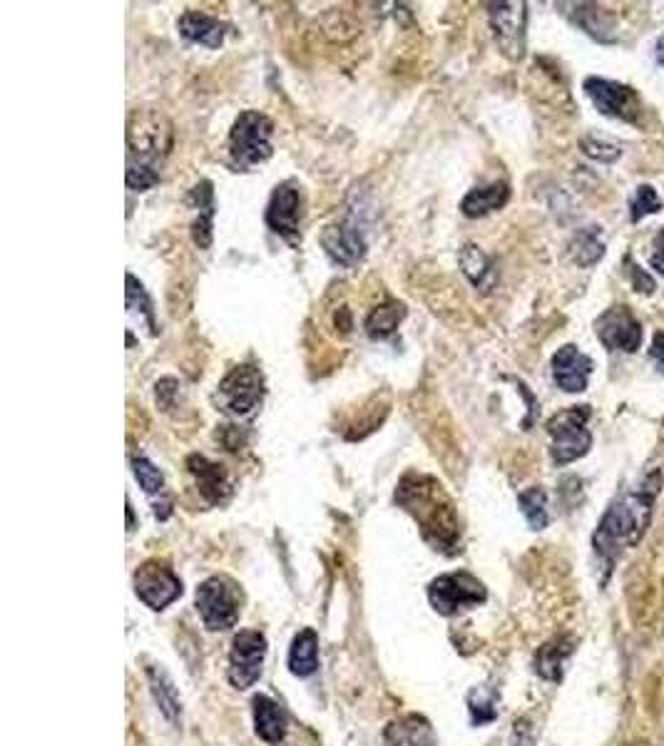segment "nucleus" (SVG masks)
Wrapping results in <instances>:
<instances>
[{"instance_id":"obj_1","label":"nucleus","mask_w":664,"mask_h":746,"mask_svg":"<svg viewBox=\"0 0 664 746\" xmlns=\"http://www.w3.org/2000/svg\"><path fill=\"white\" fill-rule=\"evenodd\" d=\"M396 503L413 515V520L421 528L423 540L431 543L433 550H441L446 555H456L461 550L458 548L461 545V520H458L451 498L436 478L408 473L398 485Z\"/></svg>"},{"instance_id":"obj_2","label":"nucleus","mask_w":664,"mask_h":746,"mask_svg":"<svg viewBox=\"0 0 664 746\" xmlns=\"http://www.w3.org/2000/svg\"><path fill=\"white\" fill-rule=\"evenodd\" d=\"M662 488V473L652 470L647 478H642L635 488L625 490L605 515L595 530V550L605 560H615L625 550L635 548L647 533V525L652 520L655 498Z\"/></svg>"},{"instance_id":"obj_3","label":"nucleus","mask_w":664,"mask_h":746,"mask_svg":"<svg viewBox=\"0 0 664 746\" xmlns=\"http://www.w3.org/2000/svg\"><path fill=\"white\" fill-rule=\"evenodd\" d=\"M172 145V127L157 112H137L127 130V187L147 192L160 182L157 162Z\"/></svg>"},{"instance_id":"obj_4","label":"nucleus","mask_w":664,"mask_h":746,"mask_svg":"<svg viewBox=\"0 0 664 746\" xmlns=\"http://www.w3.org/2000/svg\"><path fill=\"white\" fill-rule=\"evenodd\" d=\"M272 137L274 122L267 115L257 110H244L229 132V155H232L234 167L249 170V167L267 162L274 152Z\"/></svg>"},{"instance_id":"obj_5","label":"nucleus","mask_w":664,"mask_h":746,"mask_svg":"<svg viewBox=\"0 0 664 746\" xmlns=\"http://www.w3.org/2000/svg\"><path fill=\"white\" fill-rule=\"evenodd\" d=\"M587 421H590V406H570L550 418V458L555 466H568L590 451L592 433Z\"/></svg>"},{"instance_id":"obj_6","label":"nucleus","mask_w":664,"mask_h":746,"mask_svg":"<svg viewBox=\"0 0 664 746\" xmlns=\"http://www.w3.org/2000/svg\"><path fill=\"white\" fill-rule=\"evenodd\" d=\"M264 398V376L254 364L237 366L222 378L217 388V401L224 413L234 418H252Z\"/></svg>"},{"instance_id":"obj_7","label":"nucleus","mask_w":664,"mask_h":746,"mask_svg":"<svg viewBox=\"0 0 664 746\" xmlns=\"http://www.w3.org/2000/svg\"><path fill=\"white\" fill-rule=\"evenodd\" d=\"M194 602H197V612L207 630L222 632L237 625L242 600H239L237 585L229 582L227 577H209V580H204L197 587Z\"/></svg>"},{"instance_id":"obj_8","label":"nucleus","mask_w":664,"mask_h":746,"mask_svg":"<svg viewBox=\"0 0 664 746\" xmlns=\"http://www.w3.org/2000/svg\"><path fill=\"white\" fill-rule=\"evenodd\" d=\"M488 592H485L483 582L473 577L471 572H448V575L436 577L428 587V600L436 607V612L451 617L456 612L468 610V607H478L485 602Z\"/></svg>"},{"instance_id":"obj_9","label":"nucleus","mask_w":664,"mask_h":746,"mask_svg":"<svg viewBox=\"0 0 664 746\" xmlns=\"http://www.w3.org/2000/svg\"><path fill=\"white\" fill-rule=\"evenodd\" d=\"M135 592L150 610H165L182 595V580L167 562L147 560L135 570Z\"/></svg>"},{"instance_id":"obj_10","label":"nucleus","mask_w":664,"mask_h":746,"mask_svg":"<svg viewBox=\"0 0 664 746\" xmlns=\"http://www.w3.org/2000/svg\"><path fill=\"white\" fill-rule=\"evenodd\" d=\"M490 28L500 53L518 63L525 55V25H528V5L525 3H490Z\"/></svg>"},{"instance_id":"obj_11","label":"nucleus","mask_w":664,"mask_h":746,"mask_svg":"<svg viewBox=\"0 0 664 746\" xmlns=\"http://www.w3.org/2000/svg\"><path fill=\"white\" fill-rule=\"evenodd\" d=\"M267 657V637L257 630H242L229 652V682L237 689L254 687Z\"/></svg>"},{"instance_id":"obj_12","label":"nucleus","mask_w":664,"mask_h":746,"mask_svg":"<svg viewBox=\"0 0 664 746\" xmlns=\"http://www.w3.org/2000/svg\"><path fill=\"white\" fill-rule=\"evenodd\" d=\"M585 93L592 100V105L607 117H617L622 122L635 125L642 115V102L630 85L615 83V80L587 78Z\"/></svg>"},{"instance_id":"obj_13","label":"nucleus","mask_w":664,"mask_h":746,"mask_svg":"<svg viewBox=\"0 0 664 746\" xmlns=\"http://www.w3.org/2000/svg\"><path fill=\"white\" fill-rule=\"evenodd\" d=\"M301 207H304V199H301V189L294 182H282L269 199V229L289 244H296L301 239V214H304Z\"/></svg>"},{"instance_id":"obj_14","label":"nucleus","mask_w":664,"mask_h":746,"mask_svg":"<svg viewBox=\"0 0 664 746\" xmlns=\"http://www.w3.org/2000/svg\"><path fill=\"white\" fill-rule=\"evenodd\" d=\"M597 339L610 351L635 354L642 346V324L627 306H612L597 319Z\"/></svg>"},{"instance_id":"obj_15","label":"nucleus","mask_w":664,"mask_h":746,"mask_svg":"<svg viewBox=\"0 0 664 746\" xmlns=\"http://www.w3.org/2000/svg\"><path fill=\"white\" fill-rule=\"evenodd\" d=\"M321 247H324L326 257L339 267H356L366 254L364 229L356 224V219L329 224L321 232Z\"/></svg>"},{"instance_id":"obj_16","label":"nucleus","mask_w":664,"mask_h":746,"mask_svg":"<svg viewBox=\"0 0 664 746\" xmlns=\"http://www.w3.org/2000/svg\"><path fill=\"white\" fill-rule=\"evenodd\" d=\"M592 373V359L582 354L577 346H563L558 354L553 356V381L565 393H582L587 388Z\"/></svg>"},{"instance_id":"obj_17","label":"nucleus","mask_w":664,"mask_h":746,"mask_svg":"<svg viewBox=\"0 0 664 746\" xmlns=\"http://www.w3.org/2000/svg\"><path fill=\"white\" fill-rule=\"evenodd\" d=\"M187 468L197 480V488L202 493V498L212 505L227 503L229 495H232V480L229 473L219 463L209 461L204 456H190L187 458Z\"/></svg>"},{"instance_id":"obj_18","label":"nucleus","mask_w":664,"mask_h":746,"mask_svg":"<svg viewBox=\"0 0 664 746\" xmlns=\"http://www.w3.org/2000/svg\"><path fill=\"white\" fill-rule=\"evenodd\" d=\"M182 38L190 40V43H199L204 48L217 50L224 43V35H227V25L219 23L217 18L207 13H199V10H187L185 15L177 23Z\"/></svg>"},{"instance_id":"obj_19","label":"nucleus","mask_w":664,"mask_h":746,"mask_svg":"<svg viewBox=\"0 0 664 746\" xmlns=\"http://www.w3.org/2000/svg\"><path fill=\"white\" fill-rule=\"evenodd\" d=\"M570 8H575L568 10V15L577 28L585 30L597 43H615V20L605 8L595 3H575Z\"/></svg>"},{"instance_id":"obj_20","label":"nucleus","mask_w":664,"mask_h":746,"mask_svg":"<svg viewBox=\"0 0 664 746\" xmlns=\"http://www.w3.org/2000/svg\"><path fill=\"white\" fill-rule=\"evenodd\" d=\"M194 209H197V219L192 224V239L199 249H209L212 244V219H214V192L212 182H199L190 194Z\"/></svg>"},{"instance_id":"obj_21","label":"nucleus","mask_w":664,"mask_h":746,"mask_svg":"<svg viewBox=\"0 0 664 746\" xmlns=\"http://www.w3.org/2000/svg\"><path fill=\"white\" fill-rule=\"evenodd\" d=\"M508 199H510V187L505 185V182H493V185L471 189V192L463 197L461 212L466 214V217L478 219V217H485V214L495 212V209L505 207Z\"/></svg>"},{"instance_id":"obj_22","label":"nucleus","mask_w":664,"mask_h":746,"mask_svg":"<svg viewBox=\"0 0 664 746\" xmlns=\"http://www.w3.org/2000/svg\"><path fill=\"white\" fill-rule=\"evenodd\" d=\"M147 682H150L152 697H155L157 707L165 714L167 722H177L182 714V702L175 684H172L170 674L162 667H157V664H150V667H147Z\"/></svg>"},{"instance_id":"obj_23","label":"nucleus","mask_w":664,"mask_h":746,"mask_svg":"<svg viewBox=\"0 0 664 746\" xmlns=\"http://www.w3.org/2000/svg\"><path fill=\"white\" fill-rule=\"evenodd\" d=\"M254 729H257L259 739L267 744H279L286 734V717L279 709L277 702L269 697L254 699Z\"/></svg>"},{"instance_id":"obj_24","label":"nucleus","mask_w":664,"mask_h":746,"mask_svg":"<svg viewBox=\"0 0 664 746\" xmlns=\"http://www.w3.org/2000/svg\"><path fill=\"white\" fill-rule=\"evenodd\" d=\"M319 667V635L311 627L294 637L289 650V669L296 677H309Z\"/></svg>"},{"instance_id":"obj_25","label":"nucleus","mask_w":664,"mask_h":746,"mask_svg":"<svg viewBox=\"0 0 664 746\" xmlns=\"http://www.w3.org/2000/svg\"><path fill=\"white\" fill-rule=\"evenodd\" d=\"M572 645H575V642L568 640V637H558V640L540 647V652L535 654V672L543 679H550V682H560V679H563L565 659H568L572 650H575Z\"/></svg>"},{"instance_id":"obj_26","label":"nucleus","mask_w":664,"mask_h":746,"mask_svg":"<svg viewBox=\"0 0 664 746\" xmlns=\"http://www.w3.org/2000/svg\"><path fill=\"white\" fill-rule=\"evenodd\" d=\"M461 269L468 277V281H471L473 286H478L480 291H490L495 279H498L488 254L480 247H475V244H466V247L461 249Z\"/></svg>"},{"instance_id":"obj_27","label":"nucleus","mask_w":664,"mask_h":746,"mask_svg":"<svg viewBox=\"0 0 664 746\" xmlns=\"http://www.w3.org/2000/svg\"><path fill=\"white\" fill-rule=\"evenodd\" d=\"M403 316H406V306L398 304V301H386V304L376 306L369 314V319H366V334L374 341L391 339L396 334L398 324L403 321Z\"/></svg>"},{"instance_id":"obj_28","label":"nucleus","mask_w":664,"mask_h":746,"mask_svg":"<svg viewBox=\"0 0 664 746\" xmlns=\"http://www.w3.org/2000/svg\"><path fill=\"white\" fill-rule=\"evenodd\" d=\"M570 257L577 267H595L605 257V242L600 239V227H585L570 242Z\"/></svg>"},{"instance_id":"obj_29","label":"nucleus","mask_w":664,"mask_h":746,"mask_svg":"<svg viewBox=\"0 0 664 746\" xmlns=\"http://www.w3.org/2000/svg\"><path fill=\"white\" fill-rule=\"evenodd\" d=\"M518 503L530 528L533 530L548 528V520H550L548 518V495H545V490L540 488V485H533V488L523 490V493L518 495Z\"/></svg>"},{"instance_id":"obj_30","label":"nucleus","mask_w":664,"mask_h":746,"mask_svg":"<svg viewBox=\"0 0 664 746\" xmlns=\"http://www.w3.org/2000/svg\"><path fill=\"white\" fill-rule=\"evenodd\" d=\"M127 309L132 314H142L147 319V326H150L152 334H157V324H155V309H152V299L147 296L145 286L140 284L132 274H127Z\"/></svg>"},{"instance_id":"obj_31","label":"nucleus","mask_w":664,"mask_h":746,"mask_svg":"<svg viewBox=\"0 0 664 746\" xmlns=\"http://www.w3.org/2000/svg\"><path fill=\"white\" fill-rule=\"evenodd\" d=\"M132 473H135L137 483H140V488L145 490V493L155 495L162 493V488H165V475H162V470L157 468L150 458H132Z\"/></svg>"},{"instance_id":"obj_32","label":"nucleus","mask_w":664,"mask_h":746,"mask_svg":"<svg viewBox=\"0 0 664 746\" xmlns=\"http://www.w3.org/2000/svg\"><path fill=\"white\" fill-rule=\"evenodd\" d=\"M580 150L585 152L590 160H597L602 162V165H610V162L620 160L622 157V147H617L615 142H607V140H600V137H592V135H585L580 140Z\"/></svg>"},{"instance_id":"obj_33","label":"nucleus","mask_w":664,"mask_h":746,"mask_svg":"<svg viewBox=\"0 0 664 746\" xmlns=\"http://www.w3.org/2000/svg\"><path fill=\"white\" fill-rule=\"evenodd\" d=\"M660 209H662V199L655 187H650V185L637 187V197H635V202H632V222H640L642 217L657 214Z\"/></svg>"},{"instance_id":"obj_34","label":"nucleus","mask_w":664,"mask_h":746,"mask_svg":"<svg viewBox=\"0 0 664 746\" xmlns=\"http://www.w3.org/2000/svg\"><path fill=\"white\" fill-rule=\"evenodd\" d=\"M468 704H471V717H473L475 724L493 722L495 714H498L493 707V697H488V694L480 692V689L471 692V697H468Z\"/></svg>"},{"instance_id":"obj_35","label":"nucleus","mask_w":664,"mask_h":746,"mask_svg":"<svg viewBox=\"0 0 664 746\" xmlns=\"http://www.w3.org/2000/svg\"><path fill=\"white\" fill-rule=\"evenodd\" d=\"M627 264H630L632 286H635L637 291H645V294H652V291H655V279H652L647 272H642V269L637 267V264H632V262H627Z\"/></svg>"},{"instance_id":"obj_36","label":"nucleus","mask_w":664,"mask_h":746,"mask_svg":"<svg viewBox=\"0 0 664 746\" xmlns=\"http://www.w3.org/2000/svg\"><path fill=\"white\" fill-rule=\"evenodd\" d=\"M650 264H652V269H657V272L664 274V227H662V232L655 237V252H652Z\"/></svg>"},{"instance_id":"obj_37","label":"nucleus","mask_w":664,"mask_h":746,"mask_svg":"<svg viewBox=\"0 0 664 746\" xmlns=\"http://www.w3.org/2000/svg\"><path fill=\"white\" fill-rule=\"evenodd\" d=\"M650 354H652V359L657 361V369H660V373H664V331H660V334L655 336V344H652Z\"/></svg>"},{"instance_id":"obj_38","label":"nucleus","mask_w":664,"mask_h":746,"mask_svg":"<svg viewBox=\"0 0 664 746\" xmlns=\"http://www.w3.org/2000/svg\"><path fill=\"white\" fill-rule=\"evenodd\" d=\"M655 58H657V63H660V65H662V68H664V35H662V38H660V40H657V48H655Z\"/></svg>"},{"instance_id":"obj_39","label":"nucleus","mask_w":664,"mask_h":746,"mask_svg":"<svg viewBox=\"0 0 664 746\" xmlns=\"http://www.w3.org/2000/svg\"><path fill=\"white\" fill-rule=\"evenodd\" d=\"M127 525H130V530H132V525H135V515H132L130 503H127Z\"/></svg>"}]
</instances>
